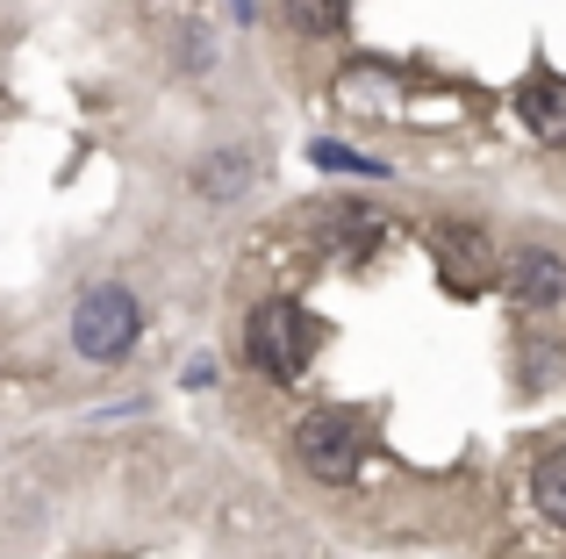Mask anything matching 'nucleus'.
I'll return each mask as SVG.
<instances>
[{
    "mask_svg": "<svg viewBox=\"0 0 566 559\" xmlns=\"http://www.w3.org/2000/svg\"><path fill=\"white\" fill-rule=\"evenodd\" d=\"M144 316H137V294L115 287V280H101V287L80 294V308H72V345H80V359L94 366H115L129 345H137Z\"/></svg>",
    "mask_w": 566,
    "mask_h": 559,
    "instance_id": "2",
    "label": "nucleus"
},
{
    "mask_svg": "<svg viewBox=\"0 0 566 559\" xmlns=\"http://www.w3.org/2000/svg\"><path fill=\"white\" fill-rule=\"evenodd\" d=\"M308 158H316V166L323 172H359V180H380V158H366V151H352V144H331V137H323V144H308Z\"/></svg>",
    "mask_w": 566,
    "mask_h": 559,
    "instance_id": "9",
    "label": "nucleus"
},
{
    "mask_svg": "<svg viewBox=\"0 0 566 559\" xmlns=\"http://www.w3.org/2000/svg\"><path fill=\"white\" fill-rule=\"evenodd\" d=\"M516 115H524V129H531L538 144H566V80H553V72L524 80V94H516Z\"/></svg>",
    "mask_w": 566,
    "mask_h": 559,
    "instance_id": "6",
    "label": "nucleus"
},
{
    "mask_svg": "<svg viewBox=\"0 0 566 559\" xmlns=\"http://www.w3.org/2000/svg\"><path fill=\"white\" fill-rule=\"evenodd\" d=\"M345 8L352 0H287V22L302 29V36H337V29H345Z\"/></svg>",
    "mask_w": 566,
    "mask_h": 559,
    "instance_id": "8",
    "label": "nucleus"
},
{
    "mask_svg": "<svg viewBox=\"0 0 566 559\" xmlns=\"http://www.w3.org/2000/svg\"><path fill=\"white\" fill-rule=\"evenodd\" d=\"M502 294H510L516 308H553L566 294V259L545 252V244H524V252L502 259Z\"/></svg>",
    "mask_w": 566,
    "mask_h": 559,
    "instance_id": "4",
    "label": "nucleus"
},
{
    "mask_svg": "<svg viewBox=\"0 0 566 559\" xmlns=\"http://www.w3.org/2000/svg\"><path fill=\"white\" fill-rule=\"evenodd\" d=\"M316 345H323V323L308 316L302 302H259V308H251V323H244V351H251V366H259L265 380H280V388L308 373Z\"/></svg>",
    "mask_w": 566,
    "mask_h": 559,
    "instance_id": "1",
    "label": "nucleus"
},
{
    "mask_svg": "<svg viewBox=\"0 0 566 559\" xmlns=\"http://www.w3.org/2000/svg\"><path fill=\"white\" fill-rule=\"evenodd\" d=\"M294 452H302V466L316 481H331V488H345L352 474H359V416H345V409H316V416H302V431H294Z\"/></svg>",
    "mask_w": 566,
    "mask_h": 559,
    "instance_id": "3",
    "label": "nucleus"
},
{
    "mask_svg": "<svg viewBox=\"0 0 566 559\" xmlns=\"http://www.w3.org/2000/svg\"><path fill=\"white\" fill-rule=\"evenodd\" d=\"M430 252H438V273H452V287H459V294L481 287L488 266H502V259L488 252L481 230H438V238H430Z\"/></svg>",
    "mask_w": 566,
    "mask_h": 559,
    "instance_id": "5",
    "label": "nucleus"
},
{
    "mask_svg": "<svg viewBox=\"0 0 566 559\" xmlns=\"http://www.w3.org/2000/svg\"><path fill=\"white\" fill-rule=\"evenodd\" d=\"M531 495H538V509H545L553 524H566V445L538 460V474H531Z\"/></svg>",
    "mask_w": 566,
    "mask_h": 559,
    "instance_id": "7",
    "label": "nucleus"
}]
</instances>
